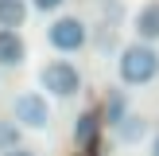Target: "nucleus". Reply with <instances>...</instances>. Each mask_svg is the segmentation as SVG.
I'll use <instances>...</instances> for the list:
<instances>
[{"label":"nucleus","mask_w":159,"mask_h":156,"mask_svg":"<svg viewBox=\"0 0 159 156\" xmlns=\"http://www.w3.org/2000/svg\"><path fill=\"white\" fill-rule=\"evenodd\" d=\"M132 27H136V39L140 43H159V0H148V4L136 8V16H132Z\"/></svg>","instance_id":"nucleus-5"},{"label":"nucleus","mask_w":159,"mask_h":156,"mask_svg":"<svg viewBox=\"0 0 159 156\" xmlns=\"http://www.w3.org/2000/svg\"><path fill=\"white\" fill-rule=\"evenodd\" d=\"M148 129H152V121H148L144 113H124V121H116L113 125V137L120 140V144H140V140L148 137Z\"/></svg>","instance_id":"nucleus-6"},{"label":"nucleus","mask_w":159,"mask_h":156,"mask_svg":"<svg viewBox=\"0 0 159 156\" xmlns=\"http://www.w3.org/2000/svg\"><path fill=\"white\" fill-rule=\"evenodd\" d=\"M124 113H128V98H124V90H113L105 98V121L116 125V121H124Z\"/></svg>","instance_id":"nucleus-10"},{"label":"nucleus","mask_w":159,"mask_h":156,"mask_svg":"<svg viewBox=\"0 0 159 156\" xmlns=\"http://www.w3.org/2000/svg\"><path fill=\"white\" fill-rule=\"evenodd\" d=\"M152 156H159V133L152 137Z\"/></svg>","instance_id":"nucleus-15"},{"label":"nucleus","mask_w":159,"mask_h":156,"mask_svg":"<svg viewBox=\"0 0 159 156\" xmlns=\"http://www.w3.org/2000/svg\"><path fill=\"white\" fill-rule=\"evenodd\" d=\"M39 86L47 90V98H74L82 90V70L70 59H51L39 66Z\"/></svg>","instance_id":"nucleus-2"},{"label":"nucleus","mask_w":159,"mask_h":156,"mask_svg":"<svg viewBox=\"0 0 159 156\" xmlns=\"http://www.w3.org/2000/svg\"><path fill=\"white\" fill-rule=\"evenodd\" d=\"M116 70H120V82L124 86H148L152 78L159 74V51L148 43H128L116 59Z\"/></svg>","instance_id":"nucleus-1"},{"label":"nucleus","mask_w":159,"mask_h":156,"mask_svg":"<svg viewBox=\"0 0 159 156\" xmlns=\"http://www.w3.org/2000/svg\"><path fill=\"white\" fill-rule=\"evenodd\" d=\"M0 156H39V152H35V148H23V144H20V148H12V152H0Z\"/></svg>","instance_id":"nucleus-14"},{"label":"nucleus","mask_w":159,"mask_h":156,"mask_svg":"<svg viewBox=\"0 0 159 156\" xmlns=\"http://www.w3.org/2000/svg\"><path fill=\"white\" fill-rule=\"evenodd\" d=\"M27 12H31L27 0H0V31H20Z\"/></svg>","instance_id":"nucleus-8"},{"label":"nucleus","mask_w":159,"mask_h":156,"mask_svg":"<svg viewBox=\"0 0 159 156\" xmlns=\"http://www.w3.org/2000/svg\"><path fill=\"white\" fill-rule=\"evenodd\" d=\"M27 59V43L20 31H0V66H23Z\"/></svg>","instance_id":"nucleus-7"},{"label":"nucleus","mask_w":159,"mask_h":156,"mask_svg":"<svg viewBox=\"0 0 159 156\" xmlns=\"http://www.w3.org/2000/svg\"><path fill=\"white\" fill-rule=\"evenodd\" d=\"M12 121L20 125V129H51V101H47V94H20V98L12 101Z\"/></svg>","instance_id":"nucleus-4"},{"label":"nucleus","mask_w":159,"mask_h":156,"mask_svg":"<svg viewBox=\"0 0 159 156\" xmlns=\"http://www.w3.org/2000/svg\"><path fill=\"white\" fill-rule=\"evenodd\" d=\"M101 4H113V0H101Z\"/></svg>","instance_id":"nucleus-16"},{"label":"nucleus","mask_w":159,"mask_h":156,"mask_svg":"<svg viewBox=\"0 0 159 156\" xmlns=\"http://www.w3.org/2000/svg\"><path fill=\"white\" fill-rule=\"evenodd\" d=\"M20 148V125L12 117H0V152H12Z\"/></svg>","instance_id":"nucleus-11"},{"label":"nucleus","mask_w":159,"mask_h":156,"mask_svg":"<svg viewBox=\"0 0 159 156\" xmlns=\"http://www.w3.org/2000/svg\"><path fill=\"white\" fill-rule=\"evenodd\" d=\"M113 43H116V27H109V23H101V31H97V47H101V51H109Z\"/></svg>","instance_id":"nucleus-12"},{"label":"nucleus","mask_w":159,"mask_h":156,"mask_svg":"<svg viewBox=\"0 0 159 156\" xmlns=\"http://www.w3.org/2000/svg\"><path fill=\"white\" fill-rule=\"evenodd\" d=\"M31 8H35V12H58L62 4H66V0H27Z\"/></svg>","instance_id":"nucleus-13"},{"label":"nucleus","mask_w":159,"mask_h":156,"mask_svg":"<svg viewBox=\"0 0 159 156\" xmlns=\"http://www.w3.org/2000/svg\"><path fill=\"white\" fill-rule=\"evenodd\" d=\"M47 43L58 55H74V51H82V47L89 43V27H85V20H78V16H58V20L47 27Z\"/></svg>","instance_id":"nucleus-3"},{"label":"nucleus","mask_w":159,"mask_h":156,"mask_svg":"<svg viewBox=\"0 0 159 156\" xmlns=\"http://www.w3.org/2000/svg\"><path fill=\"white\" fill-rule=\"evenodd\" d=\"M97 129H101V117H97V113H82V117L74 121V140H78L82 148H89L93 140H97Z\"/></svg>","instance_id":"nucleus-9"}]
</instances>
